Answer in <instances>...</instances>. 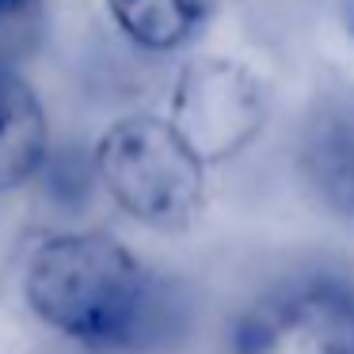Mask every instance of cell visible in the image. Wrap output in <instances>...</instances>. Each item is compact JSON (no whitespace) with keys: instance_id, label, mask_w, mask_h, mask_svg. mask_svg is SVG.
Wrapping results in <instances>:
<instances>
[{"instance_id":"3957f363","label":"cell","mask_w":354,"mask_h":354,"mask_svg":"<svg viewBox=\"0 0 354 354\" xmlns=\"http://www.w3.org/2000/svg\"><path fill=\"white\" fill-rule=\"evenodd\" d=\"M232 354H354V286L335 274L274 282L236 316Z\"/></svg>"},{"instance_id":"5b68a950","label":"cell","mask_w":354,"mask_h":354,"mask_svg":"<svg viewBox=\"0 0 354 354\" xmlns=\"http://www.w3.org/2000/svg\"><path fill=\"white\" fill-rule=\"evenodd\" d=\"M50 156V118L24 77L0 69V194L27 187Z\"/></svg>"},{"instance_id":"ba28073f","label":"cell","mask_w":354,"mask_h":354,"mask_svg":"<svg viewBox=\"0 0 354 354\" xmlns=\"http://www.w3.org/2000/svg\"><path fill=\"white\" fill-rule=\"evenodd\" d=\"M24 4H27V0H0V19H8L12 12H19Z\"/></svg>"},{"instance_id":"52a82bcc","label":"cell","mask_w":354,"mask_h":354,"mask_svg":"<svg viewBox=\"0 0 354 354\" xmlns=\"http://www.w3.org/2000/svg\"><path fill=\"white\" fill-rule=\"evenodd\" d=\"M111 24L145 54L191 46L214 19V0H107Z\"/></svg>"},{"instance_id":"277c9868","label":"cell","mask_w":354,"mask_h":354,"mask_svg":"<svg viewBox=\"0 0 354 354\" xmlns=\"http://www.w3.org/2000/svg\"><path fill=\"white\" fill-rule=\"evenodd\" d=\"M267 84L236 57H194L171 88V126L206 164L240 156L267 126Z\"/></svg>"},{"instance_id":"8992f818","label":"cell","mask_w":354,"mask_h":354,"mask_svg":"<svg viewBox=\"0 0 354 354\" xmlns=\"http://www.w3.org/2000/svg\"><path fill=\"white\" fill-rule=\"evenodd\" d=\"M301 168L316 198L339 217H354V118L324 107L301 141Z\"/></svg>"},{"instance_id":"7a4b0ae2","label":"cell","mask_w":354,"mask_h":354,"mask_svg":"<svg viewBox=\"0 0 354 354\" xmlns=\"http://www.w3.org/2000/svg\"><path fill=\"white\" fill-rule=\"evenodd\" d=\"M95 179L130 221L183 232L206 206L209 164L160 115H122L95 141Z\"/></svg>"},{"instance_id":"6da1fadb","label":"cell","mask_w":354,"mask_h":354,"mask_svg":"<svg viewBox=\"0 0 354 354\" xmlns=\"http://www.w3.org/2000/svg\"><path fill=\"white\" fill-rule=\"evenodd\" d=\"M19 290L35 320L88 351L138 346L156 313V286L145 263L100 229L46 236L27 255Z\"/></svg>"}]
</instances>
